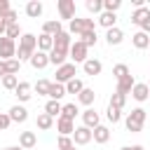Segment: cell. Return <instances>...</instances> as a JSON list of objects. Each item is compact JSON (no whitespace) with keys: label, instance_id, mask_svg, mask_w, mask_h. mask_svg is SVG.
<instances>
[{"label":"cell","instance_id":"6da1fadb","mask_svg":"<svg viewBox=\"0 0 150 150\" xmlns=\"http://www.w3.org/2000/svg\"><path fill=\"white\" fill-rule=\"evenodd\" d=\"M38 52V35L33 33H23L19 38V45H16V61L23 63V61H30V56Z\"/></svg>","mask_w":150,"mask_h":150},{"label":"cell","instance_id":"7a4b0ae2","mask_svg":"<svg viewBox=\"0 0 150 150\" xmlns=\"http://www.w3.org/2000/svg\"><path fill=\"white\" fill-rule=\"evenodd\" d=\"M145 120H148V112H145L143 108H134V110H131V112L124 117V127H127V131H131V134H138V131L143 129Z\"/></svg>","mask_w":150,"mask_h":150},{"label":"cell","instance_id":"3957f363","mask_svg":"<svg viewBox=\"0 0 150 150\" xmlns=\"http://www.w3.org/2000/svg\"><path fill=\"white\" fill-rule=\"evenodd\" d=\"M84 30H96V21L94 19H73V21H68V33L70 35H75V38H80Z\"/></svg>","mask_w":150,"mask_h":150},{"label":"cell","instance_id":"277c9868","mask_svg":"<svg viewBox=\"0 0 150 150\" xmlns=\"http://www.w3.org/2000/svg\"><path fill=\"white\" fill-rule=\"evenodd\" d=\"M68 59H70V63H84L89 59V47H84L80 40H73V45L68 49Z\"/></svg>","mask_w":150,"mask_h":150},{"label":"cell","instance_id":"5b68a950","mask_svg":"<svg viewBox=\"0 0 150 150\" xmlns=\"http://www.w3.org/2000/svg\"><path fill=\"white\" fill-rule=\"evenodd\" d=\"M75 75H77V68H75V63H70V61H66L63 66H59V68H56V82H59V84L70 82Z\"/></svg>","mask_w":150,"mask_h":150},{"label":"cell","instance_id":"8992f818","mask_svg":"<svg viewBox=\"0 0 150 150\" xmlns=\"http://www.w3.org/2000/svg\"><path fill=\"white\" fill-rule=\"evenodd\" d=\"M9 59H16V40H9V38H0V61H9Z\"/></svg>","mask_w":150,"mask_h":150},{"label":"cell","instance_id":"52a82bcc","mask_svg":"<svg viewBox=\"0 0 150 150\" xmlns=\"http://www.w3.org/2000/svg\"><path fill=\"white\" fill-rule=\"evenodd\" d=\"M56 9H59V16L61 19H68V21L75 19V0H59L56 2Z\"/></svg>","mask_w":150,"mask_h":150},{"label":"cell","instance_id":"ba28073f","mask_svg":"<svg viewBox=\"0 0 150 150\" xmlns=\"http://www.w3.org/2000/svg\"><path fill=\"white\" fill-rule=\"evenodd\" d=\"M7 115H9V120L16 122V124H23V122L28 120V110H26V105H21V103L12 105V108L7 110Z\"/></svg>","mask_w":150,"mask_h":150},{"label":"cell","instance_id":"9c48e42d","mask_svg":"<svg viewBox=\"0 0 150 150\" xmlns=\"http://www.w3.org/2000/svg\"><path fill=\"white\" fill-rule=\"evenodd\" d=\"M101 124V115L94 110V108H87L84 112H82V127H87V129H96Z\"/></svg>","mask_w":150,"mask_h":150},{"label":"cell","instance_id":"30bf717a","mask_svg":"<svg viewBox=\"0 0 150 150\" xmlns=\"http://www.w3.org/2000/svg\"><path fill=\"white\" fill-rule=\"evenodd\" d=\"M30 91H33V84H30V82H19L16 89H14V96L19 98V103H28L30 96H33Z\"/></svg>","mask_w":150,"mask_h":150},{"label":"cell","instance_id":"8fae6325","mask_svg":"<svg viewBox=\"0 0 150 150\" xmlns=\"http://www.w3.org/2000/svg\"><path fill=\"white\" fill-rule=\"evenodd\" d=\"M73 143H75V145H87V143H91V129H87V127H75V131H73Z\"/></svg>","mask_w":150,"mask_h":150},{"label":"cell","instance_id":"7c38bea8","mask_svg":"<svg viewBox=\"0 0 150 150\" xmlns=\"http://www.w3.org/2000/svg\"><path fill=\"white\" fill-rule=\"evenodd\" d=\"M91 141L98 143V145H105V143L110 141V129H108L105 124H98L96 129H91Z\"/></svg>","mask_w":150,"mask_h":150},{"label":"cell","instance_id":"4fadbf2b","mask_svg":"<svg viewBox=\"0 0 150 150\" xmlns=\"http://www.w3.org/2000/svg\"><path fill=\"white\" fill-rule=\"evenodd\" d=\"M47 56H49V63L59 68V66H63V63L68 61V49H59V47H52V52H49Z\"/></svg>","mask_w":150,"mask_h":150},{"label":"cell","instance_id":"5bb4252c","mask_svg":"<svg viewBox=\"0 0 150 150\" xmlns=\"http://www.w3.org/2000/svg\"><path fill=\"white\" fill-rule=\"evenodd\" d=\"M82 70H84V75H101V70H103V63L98 61V59H94V56H89L84 63H82Z\"/></svg>","mask_w":150,"mask_h":150},{"label":"cell","instance_id":"9a60e30c","mask_svg":"<svg viewBox=\"0 0 150 150\" xmlns=\"http://www.w3.org/2000/svg\"><path fill=\"white\" fill-rule=\"evenodd\" d=\"M56 131H59V136H73L75 122L68 117H56Z\"/></svg>","mask_w":150,"mask_h":150},{"label":"cell","instance_id":"2e32d148","mask_svg":"<svg viewBox=\"0 0 150 150\" xmlns=\"http://www.w3.org/2000/svg\"><path fill=\"white\" fill-rule=\"evenodd\" d=\"M131 96H134V101L143 103V101H148V96H150V87H148L145 82H136L134 89H131Z\"/></svg>","mask_w":150,"mask_h":150},{"label":"cell","instance_id":"e0dca14e","mask_svg":"<svg viewBox=\"0 0 150 150\" xmlns=\"http://www.w3.org/2000/svg\"><path fill=\"white\" fill-rule=\"evenodd\" d=\"M35 145H38V136H35V131H21V134H19V148L30 150V148H35Z\"/></svg>","mask_w":150,"mask_h":150},{"label":"cell","instance_id":"ac0fdd59","mask_svg":"<svg viewBox=\"0 0 150 150\" xmlns=\"http://www.w3.org/2000/svg\"><path fill=\"white\" fill-rule=\"evenodd\" d=\"M61 30H63V26H61V19H49V21H45V23H42V33H45V35H52V38H56Z\"/></svg>","mask_w":150,"mask_h":150},{"label":"cell","instance_id":"d6986e66","mask_svg":"<svg viewBox=\"0 0 150 150\" xmlns=\"http://www.w3.org/2000/svg\"><path fill=\"white\" fill-rule=\"evenodd\" d=\"M122 40H124V33H122V28H108L105 30V42L110 45V47H117V45H122Z\"/></svg>","mask_w":150,"mask_h":150},{"label":"cell","instance_id":"ffe728a7","mask_svg":"<svg viewBox=\"0 0 150 150\" xmlns=\"http://www.w3.org/2000/svg\"><path fill=\"white\" fill-rule=\"evenodd\" d=\"M94 101H96V91H94V89H89V87H84V89L77 94V103H80V105H84V108H91V105H94Z\"/></svg>","mask_w":150,"mask_h":150},{"label":"cell","instance_id":"44dd1931","mask_svg":"<svg viewBox=\"0 0 150 150\" xmlns=\"http://www.w3.org/2000/svg\"><path fill=\"white\" fill-rule=\"evenodd\" d=\"M42 12H45V5H42L40 0H28V2H26V14H28L30 19H40Z\"/></svg>","mask_w":150,"mask_h":150},{"label":"cell","instance_id":"7402d4cb","mask_svg":"<svg viewBox=\"0 0 150 150\" xmlns=\"http://www.w3.org/2000/svg\"><path fill=\"white\" fill-rule=\"evenodd\" d=\"M35 70H42V68H47L49 66V56L45 54V52H35L33 56H30V61H28Z\"/></svg>","mask_w":150,"mask_h":150},{"label":"cell","instance_id":"603a6c76","mask_svg":"<svg viewBox=\"0 0 150 150\" xmlns=\"http://www.w3.org/2000/svg\"><path fill=\"white\" fill-rule=\"evenodd\" d=\"M134 84H136V80H134V75H127V77H122V80H117V94H131V89H134Z\"/></svg>","mask_w":150,"mask_h":150},{"label":"cell","instance_id":"cb8c5ba5","mask_svg":"<svg viewBox=\"0 0 150 150\" xmlns=\"http://www.w3.org/2000/svg\"><path fill=\"white\" fill-rule=\"evenodd\" d=\"M96 23H98V26H103L105 30H108V28H115V23H117V14L101 12V14H98V19H96Z\"/></svg>","mask_w":150,"mask_h":150},{"label":"cell","instance_id":"d4e9b609","mask_svg":"<svg viewBox=\"0 0 150 150\" xmlns=\"http://www.w3.org/2000/svg\"><path fill=\"white\" fill-rule=\"evenodd\" d=\"M70 45H73V35L68 30H61L54 38V47H59V49H70Z\"/></svg>","mask_w":150,"mask_h":150},{"label":"cell","instance_id":"484cf974","mask_svg":"<svg viewBox=\"0 0 150 150\" xmlns=\"http://www.w3.org/2000/svg\"><path fill=\"white\" fill-rule=\"evenodd\" d=\"M63 96H66V87L59 84V82H52L49 84V91H47V98L49 101H61Z\"/></svg>","mask_w":150,"mask_h":150},{"label":"cell","instance_id":"4316f807","mask_svg":"<svg viewBox=\"0 0 150 150\" xmlns=\"http://www.w3.org/2000/svg\"><path fill=\"white\" fill-rule=\"evenodd\" d=\"M52 47H54V38H52V35H45V33H40V35H38V52H45V54H49V52H52Z\"/></svg>","mask_w":150,"mask_h":150},{"label":"cell","instance_id":"83f0119b","mask_svg":"<svg viewBox=\"0 0 150 150\" xmlns=\"http://www.w3.org/2000/svg\"><path fill=\"white\" fill-rule=\"evenodd\" d=\"M131 45L136 47V49H148L150 47V35H145V33H134L131 35Z\"/></svg>","mask_w":150,"mask_h":150},{"label":"cell","instance_id":"f1b7e54d","mask_svg":"<svg viewBox=\"0 0 150 150\" xmlns=\"http://www.w3.org/2000/svg\"><path fill=\"white\" fill-rule=\"evenodd\" d=\"M148 16H150V7H145V5H143V7H136V9L131 12V23L141 26V23H143Z\"/></svg>","mask_w":150,"mask_h":150},{"label":"cell","instance_id":"f546056e","mask_svg":"<svg viewBox=\"0 0 150 150\" xmlns=\"http://www.w3.org/2000/svg\"><path fill=\"white\" fill-rule=\"evenodd\" d=\"M80 115V108H77V103H63V108H61V115L59 117H68V120H73L75 122V117Z\"/></svg>","mask_w":150,"mask_h":150},{"label":"cell","instance_id":"4dcf8cb0","mask_svg":"<svg viewBox=\"0 0 150 150\" xmlns=\"http://www.w3.org/2000/svg\"><path fill=\"white\" fill-rule=\"evenodd\" d=\"M84 47H96V42H98V35H96V30H84L80 38H77Z\"/></svg>","mask_w":150,"mask_h":150},{"label":"cell","instance_id":"1f68e13d","mask_svg":"<svg viewBox=\"0 0 150 150\" xmlns=\"http://www.w3.org/2000/svg\"><path fill=\"white\" fill-rule=\"evenodd\" d=\"M63 87H66V94H75V96H77V94L84 89V82H82L80 77H73V80H70V82H66Z\"/></svg>","mask_w":150,"mask_h":150},{"label":"cell","instance_id":"d6a6232c","mask_svg":"<svg viewBox=\"0 0 150 150\" xmlns=\"http://www.w3.org/2000/svg\"><path fill=\"white\" fill-rule=\"evenodd\" d=\"M61 108H63L61 101H47V103H45V112H47L49 117H59V115H61Z\"/></svg>","mask_w":150,"mask_h":150},{"label":"cell","instance_id":"836d02e7","mask_svg":"<svg viewBox=\"0 0 150 150\" xmlns=\"http://www.w3.org/2000/svg\"><path fill=\"white\" fill-rule=\"evenodd\" d=\"M52 127H54V117H49L47 112H40V115H38V129L49 131Z\"/></svg>","mask_w":150,"mask_h":150},{"label":"cell","instance_id":"e575fe53","mask_svg":"<svg viewBox=\"0 0 150 150\" xmlns=\"http://www.w3.org/2000/svg\"><path fill=\"white\" fill-rule=\"evenodd\" d=\"M108 105H112V108H117V110H122L124 105H127V96L124 94H110V101H108Z\"/></svg>","mask_w":150,"mask_h":150},{"label":"cell","instance_id":"d590c367","mask_svg":"<svg viewBox=\"0 0 150 150\" xmlns=\"http://www.w3.org/2000/svg\"><path fill=\"white\" fill-rule=\"evenodd\" d=\"M127 75H131V70H129L127 63H117V66H112V77H115V80H122V77H127Z\"/></svg>","mask_w":150,"mask_h":150},{"label":"cell","instance_id":"8d00e7d4","mask_svg":"<svg viewBox=\"0 0 150 150\" xmlns=\"http://www.w3.org/2000/svg\"><path fill=\"white\" fill-rule=\"evenodd\" d=\"M84 7H87L89 14H101L103 12V0H87Z\"/></svg>","mask_w":150,"mask_h":150},{"label":"cell","instance_id":"74e56055","mask_svg":"<svg viewBox=\"0 0 150 150\" xmlns=\"http://www.w3.org/2000/svg\"><path fill=\"white\" fill-rule=\"evenodd\" d=\"M21 35H23V30H21L19 23H12V26L5 28V38H9V40H16V38H21Z\"/></svg>","mask_w":150,"mask_h":150},{"label":"cell","instance_id":"f35d334b","mask_svg":"<svg viewBox=\"0 0 150 150\" xmlns=\"http://www.w3.org/2000/svg\"><path fill=\"white\" fill-rule=\"evenodd\" d=\"M2 66H5V75H16V73H19V68H21V63H19L16 59L2 61Z\"/></svg>","mask_w":150,"mask_h":150},{"label":"cell","instance_id":"ab89813d","mask_svg":"<svg viewBox=\"0 0 150 150\" xmlns=\"http://www.w3.org/2000/svg\"><path fill=\"white\" fill-rule=\"evenodd\" d=\"M105 117H108V122H110V124H117V122L122 120V110H117V108L108 105V110H105Z\"/></svg>","mask_w":150,"mask_h":150},{"label":"cell","instance_id":"60d3db41","mask_svg":"<svg viewBox=\"0 0 150 150\" xmlns=\"http://www.w3.org/2000/svg\"><path fill=\"white\" fill-rule=\"evenodd\" d=\"M122 7V0H103V12L117 14V9Z\"/></svg>","mask_w":150,"mask_h":150},{"label":"cell","instance_id":"b9f144b4","mask_svg":"<svg viewBox=\"0 0 150 150\" xmlns=\"http://www.w3.org/2000/svg\"><path fill=\"white\" fill-rule=\"evenodd\" d=\"M16 84H19V77H16V75H5V77H2V87H5L7 91H14Z\"/></svg>","mask_w":150,"mask_h":150},{"label":"cell","instance_id":"7bdbcfd3","mask_svg":"<svg viewBox=\"0 0 150 150\" xmlns=\"http://www.w3.org/2000/svg\"><path fill=\"white\" fill-rule=\"evenodd\" d=\"M49 80H38L35 82V91H38V96H47V91H49Z\"/></svg>","mask_w":150,"mask_h":150},{"label":"cell","instance_id":"ee69618b","mask_svg":"<svg viewBox=\"0 0 150 150\" xmlns=\"http://www.w3.org/2000/svg\"><path fill=\"white\" fill-rule=\"evenodd\" d=\"M75 143H73V136H59V141H56V148L59 150H68V148H73Z\"/></svg>","mask_w":150,"mask_h":150},{"label":"cell","instance_id":"f6af8a7d","mask_svg":"<svg viewBox=\"0 0 150 150\" xmlns=\"http://www.w3.org/2000/svg\"><path fill=\"white\" fill-rule=\"evenodd\" d=\"M9 12H12V5H9V0H0V19H5Z\"/></svg>","mask_w":150,"mask_h":150},{"label":"cell","instance_id":"bcb514c9","mask_svg":"<svg viewBox=\"0 0 150 150\" xmlns=\"http://www.w3.org/2000/svg\"><path fill=\"white\" fill-rule=\"evenodd\" d=\"M9 124H12V120H9V115H7V112H0V131H5V129H9Z\"/></svg>","mask_w":150,"mask_h":150},{"label":"cell","instance_id":"7dc6e473","mask_svg":"<svg viewBox=\"0 0 150 150\" xmlns=\"http://www.w3.org/2000/svg\"><path fill=\"white\" fill-rule=\"evenodd\" d=\"M138 28H141V33H145V35H150V16H148V19H145V21H143V23H141Z\"/></svg>","mask_w":150,"mask_h":150},{"label":"cell","instance_id":"c3c4849f","mask_svg":"<svg viewBox=\"0 0 150 150\" xmlns=\"http://www.w3.org/2000/svg\"><path fill=\"white\" fill-rule=\"evenodd\" d=\"M120 150H145L143 145H124V148H120Z\"/></svg>","mask_w":150,"mask_h":150},{"label":"cell","instance_id":"681fc988","mask_svg":"<svg viewBox=\"0 0 150 150\" xmlns=\"http://www.w3.org/2000/svg\"><path fill=\"white\" fill-rule=\"evenodd\" d=\"M5 28H7V26H5V21H2V19H0V38H2V35H5Z\"/></svg>","mask_w":150,"mask_h":150},{"label":"cell","instance_id":"f907efd6","mask_svg":"<svg viewBox=\"0 0 150 150\" xmlns=\"http://www.w3.org/2000/svg\"><path fill=\"white\" fill-rule=\"evenodd\" d=\"M5 77V66H2V61H0V80Z\"/></svg>","mask_w":150,"mask_h":150},{"label":"cell","instance_id":"816d5d0a","mask_svg":"<svg viewBox=\"0 0 150 150\" xmlns=\"http://www.w3.org/2000/svg\"><path fill=\"white\" fill-rule=\"evenodd\" d=\"M2 150H23V148H19V145H9V148H2Z\"/></svg>","mask_w":150,"mask_h":150},{"label":"cell","instance_id":"f5cc1de1","mask_svg":"<svg viewBox=\"0 0 150 150\" xmlns=\"http://www.w3.org/2000/svg\"><path fill=\"white\" fill-rule=\"evenodd\" d=\"M68 150H77V148H75V145H73V148H68Z\"/></svg>","mask_w":150,"mask_h":150},{"label":"cell","instance_id":"db71d44e","mask_svg":"<svg viewBox=\"0 0 150 150\" xmlns=\"http://www.w3.org/2000/svg\"><path fill=\"white\" fill-rule=\"evenodd\" d=\"M148 101H150V96H148Z\"/></svg>","mask_w":150,"mask_h":150},{"label":"cell","instance_id":"11a10c76","mask_svg":"<svg viewBox=\"0 0 150 150\" xmlns=\"http://www.w3.org/2000/svg\"><path fill=\"white\" fill-rule=\"evenodd\" d=\"M148 49H150V47H148Z\"/></svg>","mask_w":150,"mask_h":150}]
</instances>
